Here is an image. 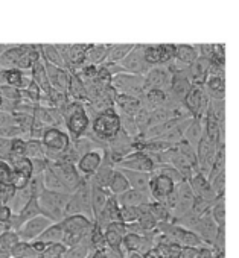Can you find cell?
Wrapping results in <instances>:
<instances>
[{
  "label": "cell",
  "instance_id": "obj_1",
  "mask_svg": "<svg viewBox=\"0 0 239 258\" xmlns=\"http://www.w3.org/2000/svg\"><path fill=\"white\" fill-rule=\"evenodd\" d=\"M88 133L102 145H107L121 133V118H119V114L114 106L99 112L90 120Z\"/></svg>",
  "mask_w": 239,
  "mask_h": 258
},
{
  "label": "cell",
  "instance_id": "obj_2",
  "mask_svg": "<svg viewBox=\"0 0 239 258\" xmlns=\"http://www.w3.org/2000/svg\"><path fill=\"white\" fill-rule=\"evenodd\" d=\"M63 120L66 126L64 131L69 134L70 140L84 137L90 129V117L85 111V103L82 102L70 100L63 109Z\"/></svg>",
  "mask_w": 239,
  "mask_h": 258
},
{
  "label": "cell",
  "instance_id": "obj_3",
  "mask_svg": "<svg viewBox=\"0 0 239 258\" xmlns=\"http://www.w3.org/2000/svg\"><path fill=\"white\" fill-rule=\"evenodd\" d=\"M72 140L63 127H47L41 137V145L46 152L47 163H57L70 146Z\"/></svg>",
  "mask_w": 239,
  "mask_h": 258
},
{
  "label": "cell",
  "instance_id": "obj_4",
  "mask_svg": "<svg viewBox=\"0 0 239 258\" xmlns=\"http://www.w3.org/2000/svg\"><path fill=\"white\" fill-rule=\"evenodd\" d=\"M70 195L44 190V193L38 198V204L41 208V214L47 217L52 223H60L66 217V207Z\"/></svg>",
  "mask_w": 239,
  "mask_h": 258
},
{
  "label": "cell",
  "instance_id": "obj_5",
  "mask_svg": "<svg viewBox=\"0 0 239 258\" xmlns=\"http://www.w3.org/2000/svg\"><path fill=\"white\" fill-rule=\"evenodd\" d=\"M110 87L116 91V94H125L142 99L145 94V76L124 72L111 78Z\"/></svg>",
  "mask_w": 239,
  "mask_h": 258
},
{
  "label": "cell",
  "instance_id": "obj_6",
  "mask_svg": "<svg viewBox=\"0 0 239 258\" xmlns=\"http://www.w3.org/2000/svg\"><path fill=\"white\" fill-rule=\"evenodd\" d=\"M66 216H85L87 219L93 220L90 204V184L87 179H84V182L70 195L66 207Z\"/></svg>",
  "mask_w": 239,
  "mask_h": 258
},
{
  "label": "cell",
  "instance_id": "obj_7",
  "mask_svg": "<svg viewBox=\"0 0 239 258\" xmlns=\"http://www.w3.org/2000/svg\"><path fill=\"white\" fill-rule=\"evenodd\" d=\"M183 103H184V106L189 111L192 118H197V120L203 121L206 118L207 111H209L210 97L207 96L203 85H192V88L186 94Z\"/></svg>",
  "mask_w": 239,
  "mask_h": 258
},
{
  "label": "cell",
  "instance_id": "obj_8",
  "mask_svg": "<svg viewBox=\"0 0 239 258\" xmlns=\"http://www.w3.org/2000/svg\"><path fill=\"white\" fill-rule=\"evenodd\" d=\"M171 76H172V62L150 69V72L145 75V91L159 90L168 93L171 87Z\"/></svg>",
  "mask_w": 239,
  "mask_h": 258
},
{
  "label": "cell",
  "instance_id": "obj_9",
  "mask_svg": "<svg viewBox=\"0 0 239 258\" xmlns=\"http://www.w3.org/2000/svg\"><path fill=\"white\" fill-rule=\"evenodd\" d=\"M125 73L145 76L150 72V66L145 61V44H134L131 52L119 62Z\"/></svg>",
  "mask_w": 239,
  "mask_h": 258
},
{
  "label": "cell",
  "instance_id": "obj_10",
  "mask_svg": "<svg viewBox=\"0 0 239 258\" xmlns=\"http://www.w3.org/2000/svg\"><path fill=\"white\" fill-rule=\"evenodd\" d=\"M116 169L121 170H131V172H140V173H153L154 170V163L151 161V158L142 152V151H134L133 154L124 157L122 160H119L114 164Z\"/></svg>",
  "mask_w": 239,
  "mask_h": 258
},
{
  "label": "cell",
  "instance_id": "obj_11",
  "mask_svg": "<svg viewBox=\"0 0 239 258\" xmlns=\"http://www.w3.org/2000/svg\"><path fill=\"white\" fill-rule=\"evenodd\" d=\"M47 164L54 169V172L60 178L64 190L69 195H72L84 182V179L81 178V175L78 173V170L73 164H70V163H47Z\"/></svg>",
  "mask_w": 239,
  "mask_h": 258
},
{
  "label": "cell",
  "instance_id": "obj_12",
  "mask_svg": "<svg viewBox=\"0 0 239 258\" xmlns=\"http://www.w3.org/2000/svg\"><path fill=\"white\" fill-rule=\"evenodd\" d=\"M175 44H145V61L153 67L166 66L174 61Z\"/></svg>",
  "mask_w": 239,
  "mask_h": 258
},
{
  "label": "cell",
  "instance_id": "obj_13",
  "mask_svg": "<svg viewBox=\"0 0 239 258\" xmlns=\"http://www.w3.org/2000/svg\"><path fill=\"white\" fill-rule=\"evenodd\" d=\"M60 226H61L64 234L76 235V237H85L94 228V222L87 219L85 216H66L60 222Z\"/></svg>",
  "mask_w": 239,
  "mask_h": 258
},
{
  "label": "cell",
  "instance_id": "obj_14",
  "mask_svg": "<svg viewBox=\"0 0 239 258\" xmlns=\"http://www.w3.org/2000/svg\"><path fill=\"white\" fill-rule=\"evenodd\" d=\"M102 158H104V149H93V151L84 154L75 166L78 173L81 175V178L90 179L99 169Z\"/></svg>",
  "mask_w": 239,
  "mask_h": 258
},
{
  "label": "cell",
  "instance_id": "obj_15",
  "mask_svg": "<svg viewBox=\"0 0 239 258\" xmlns=\"http://www.w3.org/2000/svg\"><path fill=\"white\" fill-rule=\"evenodd\" d=\"M51 225H52V222H51L47 217L38 216V217H34V219L25 222V223L22 225V228L19 229L17 235H19V238H20L22 241L31 243V241L37 240V238L41 235V232H43L44 229H47Z\"/></svg>",
  "mask_w": 239,
  "mask_h": 258
},
{
  "label": "cell",
  "instance_id": "obj_16",
  "mask_svg": "<svg viewBox=\"0 0 239 258\" xmlns=\"http://www.w3.org/2000/svg\"><path fill=\"white\" fill-rule=\"evenodd\" d=\"M175 190V184L163 176V175H156L151 173V181H150V196L151 201L163 204L168 196H171Z\"/></svg>",
  "mask_w": 239,
  "mask_h": 258
},
{
  "label": "cell",
  "instance_id": "obj_17",
  "mask_svg": "<svg viewBox=\"0 0 239 258\" xmlns=\"http://www.w3.org/2000/svg\"><path fill=\"white\" fill-rule=\"evenodd\" d=\"M93 222H94V226H98L102 231L105 229L107 225H110L113 222H121V207H119L114 196L108 198L105 207L102 208V211L98 214V217Z\"/></svg>",
  "mask_w": 239,
  "mask_h": 258
},
{
  "label": "cell",
  "instance_id": "obj_18",
  "mask_svg": "<svg viewBox=\"0 0 239 258\" xmlns=\"http://www.w3.org/2000/svg\"><path fill=\"white\" fill-rule=\"evenodd\" d=\"M200 58L198 52V44H175V52H174V67L175 69H186L192 66L197 59Z\"/></svg>",
  "mask_w": 239,
  "mask_h": 258
},
{
  "label": "cell",
  "instance_id": "obj_19",
  "mask_svg": "<svg viewBox=\"0 0 239 258\" xmlns=\"http://www.w3.org/2000/svg\"><path fill=\"white\" fill-rule=\"evenodd\" d=\"M142 108H144V102L139 97L125 96V94H116L114 97V109L121 114L134 117Z\"/></svg>",
  "mask_w": 239,
  "mask_h": 258
},
{
  "label": "cell",
  "instance_id": "obj_20",
  "mask_svg": "<svg viewBox=\"0 0 239 258\" xmlns=\"http://www.w3.org/2000/svg\"><path fill=\"white\" fill-rule=\"evenodd\" d=\"M127 235V226L122 222H113L105 226L104 229V237L107 247H117L121 246L124 237Z\"/></svg>",
  "mask_w": 239,
  "mask_h": 258
},
{
  "label": "cell",
  "instance_id": "obj_21",
  "mask_svg": "<svg viewBox=\"0 0 239 258\" xmlns=\"http://www.w3.org/2000/svg\"><path fill=\"white\" fill-rule=\"evenodd\" d=\"M119 207H142L148 202H151V196L148 193H142V191H136V190H127L125 193L119 195V196H114Z\"/></svg>",
  "mask_w": 239,
  "mask_h": 258
},
{
  "label": "cell",
  "instance_id": "obj_22",
  "mask_svg": "<svg viewBox=\"0 0 239 258\" xmlns=\"http://www.w3.org/2000/svg\"><path fill=\"white\" fill-rule=\"evenodd\" d=\"M121 170V169H117ZM124 176L127 178L130 188L142 193L150 195V181H151V173H140V172H131V170H121Z\"/></svg>",
  "mask_w": 239,
  "mask_h": 258
},
{
  "label": "cell",
  "instance_id": "obj_23",
  "mask_svg": "<svg viewBox=\"0 0 239 258\" xmlns=\"http://www.w3.org/2000/svg\"><path fill=\"white\" fill-rule=\"evenodd\" d=\"M90 184V182H88ZM111 195L108 193V190L99 188L96 185L90 184V204H91V213H93V220L98 217V214L102 211V208L105 207L108 198Z\"/></svg>",
  "mask_w": 239,
  "mask_h": 258
},
{
  "label": "cell",
  "instance_id": "obj_24",
  "mask_svg": "<svg viewBox=\"0 0 239 258\" xmlns=\"http://www.w3.org/2000/svg\"><path fill=\"white\" fill-rule=\"evenodd\" d=\"M38 49H40V56L44 62L60 67V69H66V64H64L55 44H38Z\"/></svg>",
  "mask_w": 239,
  "mask_h": 258
},
{
  "label": "cell",
  "instance_id": "obj_25",
  "mask_svg": "<svg viewBox=\"0 0 239 258\" xmlns=\"http://www.w3.org/2000/svg\"><path fill=\"white\" fill-rule=\"evenodd\" d=\"M203 134H204V124H203V121L201 120H197V118H192L190 124L187 126L186 133H184L183 140L189 146H192L194 149H197L200 140L203 139Z\"/></svg>",
  "mask_w": 239,
  "mask_h": 258
},
{
  "label": "cell",
  "instance_id": "obj_26",
  "mask_svg": "<svg viewBox=\"0 0 239 258\" xmlns=\"http://www.w3.org/2000/svg\"><path fill=\"white\" fill-rule=\"evenodd\" d=\"M31 76H32V82H35L40 90L43 93H49L52 88H51V84H49V79H47V73H46V69H44V62L43 59H38L32 67H31Z\"/></svg>",
  "mask_w": 239,
  "mask_h": 258
},
{
  "label": "cell",
  "instance_id": "obj_27",
  "mask_svg": "<svg viewBox=\"0 0 239 258\" xmlns=\"http://www.w3.org/2000/svg\"><path fill=\"white\" fill-rule=\"evenodd\" d=\"M108 52V44H88L87 53H85V62L88 66H101L105 62Z\"/></svg>",
  "mask_w": 239,
  "mask_h": 258
},
{
  "label": "cell",
  "instance_id": "obj_28",
  "mask_svg": "<svg viewBox=\"0 0 239 258\" xmlns=\"http://www.w3.org/2000/svg\"><path fill=\"white\" fill-rule=\"evenodd\" d=\"M127 190H130V184L127 181V178L124 176V173L121 170H114L113 176H111V181L108 184V193L111 196H119L125 193Z\"/></svg>",
  "mask_w": 239,
  "mask_h": 258
},
{
  "label": "cell",
  "instance_id": "obj_29",
  "mask_svg": "<svg viewBox=\"0 0 239 258\" xmlns=\"http://www.w3.org/2000/svg\"><path fill=\"white\" fill-rule=\"evenodd\" d=\"M134 47V44H108V52L105 62H114L119 64L121 62Z\"/></svg>",
  "mask_w": 239,
  "mask_h": 258
},
{
  "label": "cell",
  "instance_id": "obj_30",
  "mask_svg": "<svg viewBox=\"0 0 239 258\" xmlns=\"http://www.w3.org/2000/svg\"><path fill=\"white\" fill-rule=\"evenodd\" d=\"M63 235H64V232H63L60 223H52L47 229H44L41 232V235L37 240H40V241L46 243L47 246H51V244L63 243Z\"/></svg>",
  "mask_w": 239,
  "mask_h": 258
},
{
  "label": "cell",
  "instance_id": "obj_31",
  "mask_svg": "<svg viewBox=\"0 0 239 258\" xmlns=\"http://www.w3.org/2000/svg\"><path fill=\"white\" fill-rule=\"evenodd\" d=\"M25 157L31 161L34 160H46V152L38 140H26V148H25Z\"/></svg>",
  "mask_w": 239,
  "mask_h": 258
},
{
  "label": "cell",
  "instance_id": "obj_32",
  "mask_svg": "<svg viewBox=\"0 0 239 258\" xmlns=\"http://www.w3.org/2000/svg\"><path fill=\"white\" fill-rule=\"evenodd\" d=\"M31 198H32V196H31L28 187L23 188V190H16V195H14V198L11 199V202H10V205H8V207L11 208L13 214H19V213L23 210V207L29 202Z\"/></svg>",
  "mask_w": 239,
  "mask_h": 258
},
{
  "label": "cell",
  "instance_id": "obj_33",
  "mask_svg": "<svg viewBox=\"0 0 239 258\" xmlns=\"http://www.w3.org/2000/svg\"><path fill=\"white\" fill-rule=\"evenodd\" d=\"M147 208H148V213H150V214L157 220V223L172 222V220H171V213L168 211V208H166L163 204L151 201V202L147 205Z\"/></svg>",
  "mask_w": 239,
  "mask_h": 258
},
{
  "label": "cell",
  "instance_id": "obj_34",
  "mask_svg": "<svg viewBox=\"0 0 239 258\" xmlns=\"http://www.w3.org/2000/svg\"><path fill=\"white\" fill-rule=\"evenodd\" d=\"M19 216L22 217L23 222H28L34 217H38V216H43L41 214V208H40V204H38V199L35 198H31L29 202L23 207V210L19 213Z\"/></svg>",
  "mask_w": 239,
  "mask_h": 258
},
{
  "label": "cell",
  "instance_id": "obj_35",
  "mask_svg": "<svg viewBox=\"0 0 239 258\" xmlns=\"http://www.w3.org/2000/svg\"><path fill=\"white\" fill-rule=\"evenodd\" d=\"M210 216H212V219L215 220V223L218 226H225V202H224V196L218 198L216 202L212 205Z\"/></svg>",
  "mask_w": 239,
  "mask_h": 258
},
{
  "label": "cell",
  "instance_id": "obj_36",
  "mask_svg": "<svg viewBox=\"0 0 239 258\" xmlns=\"http://www.w3.org/2000/svg\"><path fill=\"white\" fill-rule=\"evenodd\" d=\"M20 241L17 232H11V231H7L0 235V252L2 253H8L11 252V249Z\"/></svg>",
  "mask_w": 239,
  "mask_h": 258
},
{
  "label": "cell",
  "instance_id": "obj_37",
  "mask_svg": "<svg viewBox=\"0 0 239 258\" xmlns=\"http://www.w3.org/2000/svg\"><path fill=\"white\" fill-rule=\"evenodd\" d=\"M8 163L13 166L14 172L22 173V175H25V176H28V178H31L32 173H34V172H32V161L28 160L26 157L16 158V160H11V161H8Z\"/></svg>",
  "mask_w": 239,
  "mask_h": 258
},
{
  "label": "cell",
  "instance_id": "obj_38",
  "mask_svg": "<svg viewBox=\"0 0 239 258\" xmlns=\"http://www.w3.org/2000/svg\"><path fill=\"white\" fill-rule=\"evenodd\" d=\"M28 190H29L31 196L35 198V199H38L44 193L46 187H44V181H43V173H38V175H32L31 176L29 184H28Z\"/></svg>",
  "mask_w": 239,
  "mask_h": 258
},
{
  "label": "cell",
  "instance_id": "obj_39",
  "mask_svg": "<svg viewBox=\"0 0 239 258\" xmlns=\"http://www.w3.org/2000/svg\"><path fill=\"white\" fill-rule=\"evenodd\" d=\"M13 176H14L13 166L5 158L0 157V187H2V185H11Z\"/></svg>",
  "mask_w": 239,
  "mask_h": 258
},
{
  "label": "cell",
  "instance_id": "obj_40",
  "mask_svg": "<svg viewBox=\"0 0 239 258\" xmlns=\"http://www.w3.org/2000/svg\"><path fill=\"white\" fill-rule=\"evenodd\" d=\"M140 217V207H122L121 208V222L124 225H131L136 223Z\"/></svg>",
  "mask_w": 239,
  "mask_h": 258
},
{
  "label": "cell",
  "instance_id": "obj_41",
  "mask_svg": "<svg viewBox=\"0 0 239 258\" xmlns=\"http://www.w3.org/2000/svg\"><path fill=\"white\" fill-rule=\"evenodd\" d=\"M0 97L4 100H8V102H19L20 100V90L14 88V87H0Z\"/></svg>",
  "mask_w": 239,
  "mask_h": 258
},
{
  "label": "cell",
  "instance_id": "obj_42",
  "mask_svg": "<svg viewBox=\"0 0 239 258\" xmlns=\"http://www.w3.org/2000/svg\"><path fill=\"white\" fill-rule=\"evenodd\" d=\"M14 195H16V188L13 185H2L0 187V207L10 205Z\"/></svg>",
  "mask_w": 239,
  "mask_h": 258
},
{
  "label": "cell",
  "instance_id": "obj_43",
  "mask_svg": "<svg viewBox=\"0 0 239 258\" xmlns=\"http://www.w3.org/2000/svg\"><path fill=\"white\" fill-rule=\"evenodd\" d=\"M195 258H224V255L218 253L213 247L210 246H203L197 250Z\"/></svg>",
  "mask_w": 239,
  "mask_h": 258
},
{
  "label": "cell",
  "instance_id": "obj_44",
  "mask_svg": "<svg viewBox=\"0 0 239 258\" xmlns=\"http://www.w3.org/2000/svg\"><path fill=\"white\" fill-rule=\"evenodd\" d=\"M29 250V243H26V241H19L13 249H11V252H10V256L11 258H22L26 252Z\"/></svg>",
  "mask_w": 239,
  "mask_h": 258
},
{
  "label": "cell",
  "instance_id": "obj_45",
  "mask_svg": "<svg viewBox=\"0 0 239 258\" xmlns=\"http://www.w3.org/2000/svg\"><path fill=\"white\" fill-rule=\"evenodd\" d=\"M13 217V211L8 205H2L0 207V223L2 225H7Z\"/></svg>",
  "mask_w": 239,
  "mask_h": 258
},
{
  "label": "cell",
  "instance_id": "obj_46",
  "mask_svg": "<svg viewBox=\"0 0 239 258\" xmlns=\"http://www.w3.org/2000/svg\"><path fill=\"white\" fill-rule=\"evenodd\" d=\"M14 124V115L0 111V127H5V126H11Z\"/></svg>",
  "mask_w": 239,
  "mask_h": 258
},
{
  "label": "cell",
  "instance_id": "obj_47",
  "mask_svg": "<svg viewBox=\"0 0 239 258\" xmlns=\"http://www.w3.org/2000/svg\"><path fill=\"white\" fill-rule=\"evenodd\" d=\"M197 250H198V249H194V247H181V250H180V258H195Z\"/></svg>",
  "mask_w": 239,
  "mask_h": 258
},
{
  "label": "cell",
  "instance_id": "obj_48",
  "mask_svg": "<svg viewBox=\"0 0 239 258\" xmlns=\"http://www.w3.org/2000/svg\"><path fill=\"white\" fill-rule=\"evenodd\" d=\"M142 256H144V258H162V253H160V250H159L157 247H153V249H150L147 253H144Z\"/></svg>",
  "mask_w": 239,
  "mask_h": 258
},
{
  "label": "cell",
  "instance_id": "obj_49",
  "mask_svg": "<svg viewBox=\"0 0 239 258\" xmlns=\"http://www.w3.org/2000/svg\"><path fill=\"white\" fill-rule=\"evenodd\" d=\"M87 258H107V256H105V253H104V252L93 250V252H90V255H88Z\"/></svg>",
  "mask_w": 239,
  "mask_h": 258
},
{
  "label": "cell",
  "instance_id": "obj_50",
  "mask_svg": "<svg viewBox=\"0 0 239 258\" xmlns=\"http://www.w3.org/2000/svg\"><path fill=\"white\" fill-rule=\"evenodd\" d=\"M22 258H38V255H37V253H35V252L31 249V246H29V250H28V252H26V253H25Z\"/></svg>",
  "mask_w": 239,
  "mask_h": 258
},
{
  "label": "cell",
  "instance_id": "obj_51",
  "mask_svg": "<svg viewBox=\"0 0 239 258\" xmlns=\"http://www.w3.org/2000/svg\"><path fill=\"white\" fill-rule=\"evenodd\" d=\"M8 47V44H0V55H2V52Z\"/></svg>",
  "mask_w": 239,
  "mask_h": 258
}]
</instances>
